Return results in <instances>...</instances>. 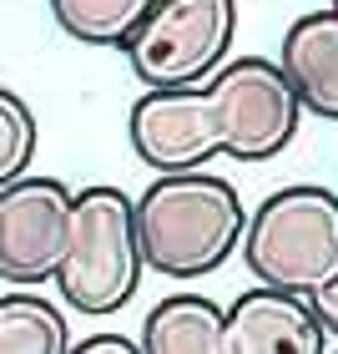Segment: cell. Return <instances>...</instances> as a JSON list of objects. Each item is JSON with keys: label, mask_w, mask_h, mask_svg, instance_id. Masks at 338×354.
Returning a JSON list of instances; mask_svg holds the SVG:
<instances>
[{"label": "cell", "mask_w": 338, "mask_h": 354, "mask_svg": "<svg viewBox=\"0 0 338 354\" xmlns=\"http://www.w3.org/2000/svg\"><path fill=\"white\" fill-rule=\"evenodd\" d=\"M333 354H338V349H333Z\"/></svg>", "instance_id": "16"}, {"label": "cell", "mask_w": 338, "mask_h": 354, "mask_svg": "<svg viewBox=\"0 0 338 354\" xmlns=\"http://www.w3.org/2000/svg\"><path fill=\"white\" fill-rule=\"evenodd\" d=\"M278 71L288 76L303 117L338 122V21L328 10H308L288 26Z\"/></svg>", "instance_id": "8"}, {"label": "cell", "mask_w": 338, "mask_h": 354, "mask_svg": "<svg viewBox=\"0 0 338 354\" xmlns=\"http://www.w3.org/2000/svg\"><path fill=\"white\" fill-rule=\"evenodd\" d=\"M308 309H313L318 324H324V334H333V339H338V279L324 288V294H313V299H308Z\"/></svg>", "instance_id": "14"}, {"label": "cell", "mask_w": 338, "mask_h": 354, "mask_svg": "<svg viewBox=\"0 0 338 354\" xmlns=\"http://www.w3.org/2000/svg\"><path fill=\"white\" fill-rule=\"evenodd\" d=\"M303 106L278 61L237 56L207 86L147 91L126 117L132 152L152 172H202L207 157L272 162L298 137Z\"/></svg>", "instance_id": "1"}, {"label": "cell", "mask_w": 338, "mask_h": 354, "mask_svg": "<svg viewBox=\"0 0 338 354\" xmlns=\"http://www.w3.org/2000/svg\"><path fill=\"white\" fill-rule=\"evenodd\" d=\"M36 142H41L36 111L26 106L21 91L0 86V192H6L10 183H21V177H30Z\"/></svg>", "instance_id": "12"}, {"label": "cell", "mask_w": 338, "mask_h": 354, "mask_svg": "<svg viewBox=\"0 0 338 354\" xmlns=\"http://www.w3.org/2000/svg\"><path fill=\"white\" fill-rule=\"evenodd\" d=\"M141 263L162 279H207L243 248L248 207L217 172H157L132 198Z\"/></svg>", "instance_id": "2"}, {"label": "cell", "mask_w": 338, "mask_h": 354, "mask_svg": "<svg viewBox=\"0 0 338 354\" xmlns=\"http://www.w3.org/2000/svg\"><path fill=\"white\" fill-rule=\"evenodd\" d=\"M0 354H71V324L41 294H0Z\"/></svg>", "instance_id": "11"}, {"label": "cell", "mask_w": 338, "mask_h": 354, "mask_svg": "<svg viewBox=\"0 0 338 354\" xmlns=\"http://www.w3.org/2000/svg\"><path fill=\"white\" fill-rule=\"evenodd\" d=\"M71 354H141V344L137 339H126V334H91V339H81V344H71Z\"/></svg>", "instance_id": "13"}, {"label": "cell", "mask_w": 338, "mask_h": 354, "mask_svg": "<svg viewBox=\"0 0 338 354\" xmlns=\"http://www.w3.org/2000/svg\"><path fill=\"white\" fill-rule=\"evenodd\" d=\"M243 263L257 288L303 299L338 279V192L318 183H288L248 213Z\"/></svg>", "instance_id": "3"}, {"label": "cell", "mask_w": 338, "mask_h": 354, "mask_svg": "<svg viewBox=\"0 0 338 354\" xmlns=\"http://www.w3.org/2000/svg\"><path fill=\"white\" fill-rule=\"evenodd\" d=\"M237 36V0H157L126 46V66L147 91L207 86L228 66Z\"/></svg>", "instance_id": "5"}, {"label": "cell", "mask_w": 338, "mask_h": 354, "mask_svg": "<svg viewBox=\"0 0 338 354\" xmlns=\"http://www.w3.org/2000/svg\"><path fill=\"white\" fill-rule=\"evenodd\" d=\"M152 10H157V0H51L56 26L71 41L111 46V51H126Z\"/></svg>", "instance_id": "10"}, {"label": "cell", "mask_w": 338, "mask_h": 354, "mask_svg": "<svg viewBox=\"0 0 338 354\" xmlns=\"http://www.w3.org/2000/svg\"><path fill=\"white\" fill-rule=\"evenodd\" d=\"M76 192L61 177H21L0 192V279L36 288L66 259Z\"/></svg>", "instance_id": "6"}, {"label": "cell", "mask_w": 338, "mask_h": 354, "mask_svg": "<svg viewBox=\"0 0 338 354\" xmlns=\"http://www.w3.org/2000/svg\"><path fill=\"white\" fill-rule=\"evenodd\" d=\"M228 354H328V334L303 299L248 288L228 309Z\"/></svg>", "instance_id": "7"}, {"label": "cell", "mask_w": 338, "mask_h": 354, "mask_svg": "<svg viewBox=\"0 0 338 354\" xmlns=\"http://www.w3.org/2000/svg\"><path fill=\"white\" fill-rule=\"evenodd\" d=\"M141 354H228V309L207 294H172L141 319Z\"/></svg>", "instance_id": "9"}, {"label": "cell", "mask_w": 338, "mask_h": 354, "mask_svg": "<svg viewBox=\"0 0 338 354\" xmlns=\"http://www.w3.org/2000/svg\"><path fill=\"white\" fill-rule=\"evenodd\" d=\"M328 15H333V21H338V0H328Z\"/></svg>", "instance_id": "15"}, {"label": "cell", "mask_w": 338, "mask_h": 354, "mask_svg": "<svg viewBox=\"0 0 338 354\" xmlns=\"http://www.w3.org/2000/svg\"><path fill=\"white\" fill-rule=\"evenodd\" d=\"M141 238H137V207L121 187H81L71 203V238L66 259L56 268V288L76 314H117L132 304L141 283Z\"/></svg>", "instance_id": "4"}]
</instances>
